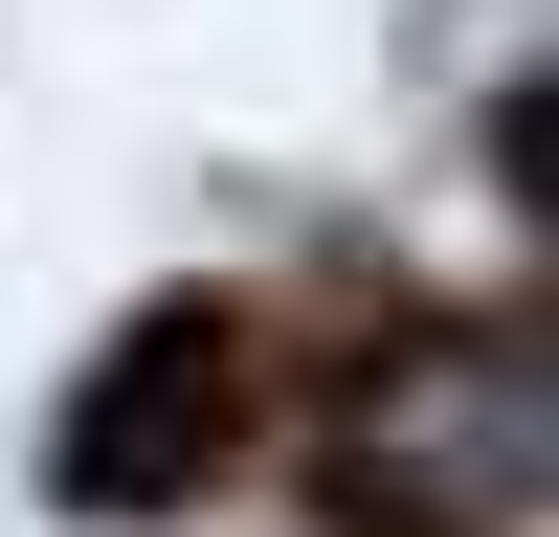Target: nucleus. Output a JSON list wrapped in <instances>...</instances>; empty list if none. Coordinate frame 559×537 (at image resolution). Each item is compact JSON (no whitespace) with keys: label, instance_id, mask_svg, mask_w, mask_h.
<instances>
[{"label":"nucleus","instance_id":"1","mask_svg":"<svg viewBox=\"0 0 559 537\" xmlns=\"http://www.w3.org/2000/svg\"><path fill=\"white\" fill-rule=\"evenodd\" d=\"M358 515L403 537H515L537 515V358L515 336H403L381 381H358Z\"/></svg>","mask_w":559,"mask_h":537}]
</instances>
